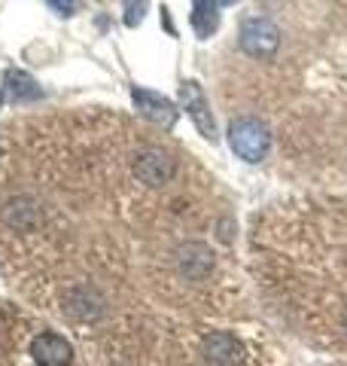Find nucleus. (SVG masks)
Wrapping results in <instances>:
<instances>
[{"label": "nucleus", "mask_w": 347, "mask_h": 366, "mask_svg": "<svg viewBox=\"0 0 347 366\" xmlns=\"http://www.w3.org/2000/svg\"><path fill=\"white\" fill-rule=\"evenodd\" d=\"M228 147H231V153H235L238 159L256 165L271 150V132H268V125H265L262 119H256V117L231 119V125H228Z\"/></svg>", "instance_id": "obj_1"}, {"label": "nucleus", "mask_w": 347, "mask_h": 366, "mask_svg": "<svg viewBox=\"0 0 347 366\" xmlns=\"http://www.w3.org/2000/svg\"><path fill=\"white\" fill-rule=\"evenodd\" d=\"M238 43L250 59L271 61L277 49H281V28H277L271 19H262V16L244 19L241 21V31H238Z\"/></svg>", "instance_id": "obj_2"}, {"label": "nucleus", "mask_w": 347, "mask_h": 366, "mask_svg": "<svg viewBox=\"0 0 347 366\" xmlns=\"http://www.w3.org/2000/svg\"><path fill=\"white\" fill-rule=\"evenodd\" d=\"M177 98H180V107L186 110V117L195 122V129L201 132V137L207 141H216V122H213V113L211 104H207V95L198 79H183L180 89H177Z\"/></svg>", "instance_id": "obj_3"}, {"label": "nucleus", "mask_w": 347, "mask_h": 366, "mask_svg": "<svg viewBox=\"0 0 347 366\" xmlns=\"http://www.w3.org/2000/svg\"><path fill=\"white\" fill-rule=\"evenodd\" d=\"M131 101H134V110L153 125H161V129H174V125H177L180 110H177V104H174L171 98L159 95V92H153V89L134 86L131 89Z\"/></svg>", "instance_id": "obj_4"}, {"label": "nucleus", "mask_w": 347, "mask_h": 366, "mask_svg": "<svg viewBox=\"0 0 347 366\" xmlns=\"http://www.w3.org/2000/svg\"><path fill=\"white\" fill-rule=\"evenodd\" d=\"M174 171H177V165H174V159L159 150V147H146V150H141L134 156V177L146 183V187H161V183H168L174 177Z\"/></svg>", "instance_id": "obj_5"}, {"label": "nucleus", "mask_w": 347, "mask_h": 366, "mask_svg": "<svg viewBox=\"0 0 347 366\" xmlns=\"http://www.w3.org/2000/svg\"><path fill=\"white\" fill-rule=\"evenodd\" d=\"M201 354L207 366H241L244 363V345L231 333H211L204 339Z\"/></svg>", "instance_id": "obj_6"}, {"label": "nucleus", "mask_w": 347, "mask_h": 366, "mask_svg": "<svg viewBox=\"0 0 347 366\" xmlns=\"http://www.w3.org/2000/svg\"><path fill=\"white\" fill-rule=\"evenodd\" d=\"M31 354L40 366H71L74 345L61 333H40L37 339H34Z\"/></svg>", "instance_id": "obj_7"}, {"label": "nucleus", "mask_w": 347, "mask_h": 366, "mask_svg": "<svg viewBox=\"0 0 347 366\" xmlns=\"http://www.w3.org/2000/svg\"><path fill=\"white\" fill-rule=\"evenodd\" d=\"M177 269L180 274H186L189 281H204L213 269V254L211 247L201 242H189L177 250Z\"/></svg>", "instance_id": "obj_8"}, {"label": "nucleus", "mask_w": 347, "mask_h": 366, "mask_svg": "<svg viewBox=\"0 0 347 366\" xmlns=\"http://www.w3.org/2000/svg\"><path fill=\"white\" fill-rule=\"evenodd\" d=\"M4 98H9L13 104H31V101L43 98L40 83L25 71H6L4 74Z\"/></svg>", "instance_id": "obj_9"}, {"label": "nucleus", "mask_w": 347, "mask_h": 366, "mask_svg": "<svg viewBox=\"0 0 347 366\" xmlns=\"http://www.w3.org/2000/svg\"><path fill=\"white\" fill-rule=\"evenodd\" d=\"M67 312L76 320H95L104 312V300L91 287H76L67 293Z\"/></svg>", "instance_id": "obj_10"}, {"label": "nucleus", "mask_w": 347, "mask_h": 366, "mask_svg": "<svg viewBox=\"0 0 347 366\" xmlns=\"http://www.w3.org/2000/svg\"><path fill=\"white\" fill-rule=\"evenodd\" d=\"M219 4L216 0H192V31L198 34V40H207L219 28Z\"/></svg>", "instance_id": "obj_11"}, {"label": "nucleus", "mask_w": 347, "mask_h": 366, "mask_svg": "<svg viewBox=\"0 0 347 366\" xmlns=\"http://www.w3.org/2000/svg\"><path fill=\"white\" fill-rule=\"evenodd\" d=\"M28 199H16V202H9L6 204V211H4V220L9 223V226H16V229H25V220L21 217H37V208H28Z\"/></svg>", "instance_id": "obj_12"}, {"label": "nucleus", "mask_w": 347, "mask_h": 366, "mask_svg": "<svg viewBox=\"0 0 347 366\" xmlns=\"http://www.w3.org/2000/svg\"><path fill=\"white\" fill-rule=\"evenodd\" d=\"M146 4H149V0H125V25H129V28L141 25L144 13H146Z\"/></svg>", "instance_id": "obj_13"}, {"label": "nucleus", "mask_w": 347, "mask_h": 366, "mask_svg": "<svg viewBox=\"0 0 347 366\" xmlns=\"http://www.w3.org/2000/svg\"><path fill=\"white\" fill-rule=\"evenodd\" d=\"M58 16H76L79 6H83V0H46Z\"/></svg>", "instance_id": "obj_14"}, {"label": "nucleus", "mask_w": 347, "mask_h": 366, "mask_svg": "<svg viewBox=\"0 0 347 366\" xmlns=\"http://www.w3.org/2000/svg\"><path fill=\"white\" fill-rule=\"evenodd\" d=\"M219 6H235V4H241V0H216Z\"/></svg>", "instance_id": "obj_15"}, {"label": "nucleus", "mask_w": 347, "mask_h": 366, "mask_svg": "<svg viewBox=\"0 0 347 366\" xmlns=\"http://www.w3.org/2000/svg\"><path fill=\"white\" fill-rule=\"evenodd\" d=\"M0 107H4V92H0Z\"/></svg>", "instance_id": "obj_16"}, {"label": "nucleus", "mask_w": 347, "mask_h": 366, "mask_svg": "<svg viewBox=\"0 0 347 366\" xmlns=\"http://www.w3.org/2000/svg\"><path fill=\"white\" fill-rule=\"evenodd\" d=\"M344 327H347V320H344Z\"/></svg>", "instance_id": "obj_17"}]
</instances>
